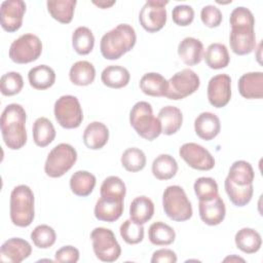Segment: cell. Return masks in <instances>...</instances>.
Segmentation results:
<instances>
[{
  "mask_svg": "<svg viewBox=\"0 0 263 263\" xmlns=\"http://www.w3.org/2000/svg\"><path fill=\"white\" fill-rule=\"evenodd\" d=\"M122 239L128 245H137L144 238V227L141 224L128 219L125 220L119 228Z\"/></svg>",
  "mask_w": 263,
  "mask_h": 263,
  "instance_id": "44",
  "label": "cell"
},
{
  "mask_svg": "<svg viewBox=\"0 0 263 263\" xmlns=\"http://www.w3.org/2000/svg\"><path fill=\"white\" fill-rule=\"evenodd\" d=\"M129 123L136 133L147 141H153L161 134V125L153 115L152 106L145 101L136 103L129 112Z\"/></svg>",
  "mask_w": 263,
  "mask_h": 263,
  "instance_id": "4",
  "label": "cell"
},
{
  "mask_svg": "<svg viewBox=\"0 0 263 263\" xmlns=\"http://www.w3.org/2000/svg\"><path fill=\"white\" fill-rule=\"evenodd\" d=\"M194 192L199 201H209L219 195L218 184L211 177H200L195 180Z\"/></svg>",
  "mask_w": 263,
  "mask_h": 263,
  "instance_id": "41",
  "label": "cell"
},
{
  "mask_svg": "<svg viewBox=\"0 0 263 263\" xmlns=\"http://www.w3.org/2000/svg\"><path fill=\"white\" fill-rule=\"evenodd\" d=\"M92 250L96 257L103 262H114L121 255V248L112 230L97 227L90 233Z\"/></svg>",
  "mask_w": 263,
  "mask_h": 263,
  "instance_id": "7",
  "label": "cell"
},
{
  "mask_svg": "<svg viewBox=\"0 0 263 263\" xmlns=\"http://www.w3.org/2000/svg\"><path fill=\"white\" fill-rule=\"evenodd\" d=\"M30 85L38 90H44L51 87L55 82V73L47 65H38L30 69L28 73Z\"/></svg>",
  "mask_w": 263,
  "mask_h": 263,
  "instance_id": "26",
  "label": "cell"
},
{
  "mask_svg": "<svg viewBox=\"0 0 263 263\" xmlns=\"http://www.w3.org/2000/svg\"><path fill=\"white\" fill-rule=\"evenodd\" d=\"M224 261L226 262V261H242V262H245V259H242V258H240V257H237V256H230V257H227V258H225L224 259Z\"/></svg>",
  "mask_w": 263,
  "mask_h": 263,
  "instance_id": "51",
  "label": "cell"
},
{
  "mask_svg": "<svg viewBox=\"0 0 263 263\" xmlns=\"http://www.w3.org/2000/svg\"><path fill=\"white\" fill-rule=\"evenodd\" d=\"M180 157L192 168L210 171L215 166V158L208 149L196 143H185L179 149Z\"/></svg>",
  "mask_w": 263,
  "mask_h": 263,
  "instance_id": "12",
  "label": "cell"
},
{
  "mask_svg": "<svg viewBox=\"0 0 263 263\" xmlns=\"http://www.w3.org/2000/svg\"><path fill=\"white\" fill-rule=\"evenodd\" d=\"M261 45H262V43H260V44L258 45V50H259V51H261ZM258 62H259V63H261V62H260V57H259V55H258Z\"/></svg>",
  "mask_w": 263,
  "mask_h": 263,
  "instance_id": "52",
  "label": "cell"
},
{
  "mask_svg": "<svg viewBox=\"0 0 263 263\" xmlns=\"http://www.w3.org/2000/svg\"><path fill=\"white\" fill-rule=\"evenodd\" d=\"M76 3V0H48L46 6L52 18L62 24H69L73 18Z\"/></svg>",
  "mask_w": 263,
  "mask_h": 263,
  "instance_id": "31",
  "label": "cell"
},
{
  "mask_svg": "<svg viewBox=\"0 0 263 263\" xmlns=\"http://www.w3.org/2000/svg\"><path fill=\"white\" fill-rule=\"evenodd\" d=\"M229 23L232 28H254L255 18L252 11L243 6L235 7L229 17Z\"/></svg>",
  "mask_w": 263,
  "mask_h": 263,
  "instance_id": "45",
  "label": "cell"
},
{
  "mask_svg": "<svg viewBox=\"0 0 263 263\" xmlns=\"http://www.w3.org/2000/svg\"><path fill=\"white\" fill-rule=\"evenodd\" d=\"M53 112L58 123L67 129L77 128L83 120V112L79 100L72 95L60 97L54 103Z\"/></svg>",
  "mask_w": 263,
  "mask_h": 263,
  "instance_id": "8",
  "label": "cell"
},
{
  "mask_svg": "<svg viewBox=\"0 0 263 263\" xmlns=\"http://www.w3.org/2000/svg\"><path fill=\"white\" fill-rule=\"evenodd\" d=\"M228 178L231 182L239 186H246L253 184L255 179V173L252 165L246 160L234 161L228 172Z\"/></svg>",
  "mask_w": 263,
  "mask_h": 263,
  "instance_id": "36",
  "label": "cell"
},
{
  "mask_svg": "<svg viewBox=\"0 0 263 263\" xmlns=\"http://www.w3.org/2000/svg\"><path fill=\"white\" fill-rule=\"evenodd\" d=\"M162 206L165 215L176 222L187 221L193 214L192 205L186 192L178 185H171L164 189Z\"/></svg>",
  "mask_w": 263,
  "mask_h": 263,
  "instance_id": "5",
  "label": "cell"
},
{
  "mask_svg": "<svg viewBox=\"0 0 263 263\" xmlns=\"http://www.w3.org/2000/svg\"><path fill=\"white\" fill-rule=\"evenodd\" d=\"M224 187L230 201L236 206L247 205L253 197V193H254L253 184L239 186L231 182L228 178H226L224 181Z\"/></svg>",
  "mask_w": 263,
  "mask_h": 263,
  "instance_id": "35",
  "label": "cell"
},
{
  "mask_svg": "<svg viewBox=\"0 0 263 263\" xmlns=\"http://www.w3.org/2000/svg\"><path fill=\"white\" fill-rule=\"evenodd\" d=\"M231 50L237 55H246L256 48L254 28H232L229 35Z\"/></svg>",
  "mask_w": 263,
  "mask_h": 263,
  "instance_id": "15",
  "label": "cell"
},
{
  "mask_svg": "<svg viewBox=\"0 0 263 263\" xmlns=\"http://www.w3.org/2000/svg\"><path fill=\"white\" fill-rule=\"evenodd\" d=\"M93 213L99 221L115 222L123 213V201H115L100 197L96 202Z\"/></svg>",
  "mask_w": 263,
  "mask_h": 263,
  "instance_id": "23",
  "label": "cell"
},
{
  "mask_svg": "<svg viewBox=\"0 0 263 263\" xmlns=\"http://www.w3.org/2000/svg\"><path fill=\"white\" fill-rule=\"evenodd\" d=\"M100 193L101 197L115 201H123L126 193V187L119 177L110 176L103 181Z\"/></svg>",
  "mask_w": 263,
  "mask_h": 263,
  "instance_id": "39",
  "label": "cell"
},
{
  "mask_svg": "<svg viewBox=\"0 0 263 263\" xmlns=\"http://www.w3.org/2000/svg\"><path fill=\"white\" fill-rule=\"evenodd\" d=\"M26 3L23 0H5L0 5V23L4 31L16 32L23 25L26 12Z\"/></svg>",
  "mask_w": 263,
  "mask_h": 263,
  "instance_id": "13",
  "label": "cell"
},
{
  "mask_svg": "<svg viewBox=\"0 0 263 263\" xmlns=\"http://www.w3.org/2000/svg\"><path fill=\"white\" fill-rule=\"evenodd\" d=\"M198 213L201 221L209 226H216L223 222L226 208L223 199L217 195L209 201H199Z\"/></svg>",
  "mask_w": 263,
  "mask_h": 263,
  "instance_id": "17",
  "label": "cell"
},
{
  "mask_svg": "<svg viewBox=\"0 0 263 263\" xmlns=\"http://www.w3.org/2000/svg\"><path fill=\"white\" fill-rule=\"evenodd\" d=\"M96 183L95 175L87 171H77L70 178L71 191L81 197L88 196L93 191Z\"/></svg>",
  "mask_w": 263,
  "mask_h": 263,
  "instance_id": "33",
  "label": "cell"
},
{
  "mask_svg": "<svg viewBox=\"0 0 263 263\" xmlns=\"http://www.w3.org/2000/svg\"><path fill=\"white\" fill-rule=\"evenodd\" d=\"M200 18L203 25L208 28H217L222 23L223 14L217 6L209 4L201 8Z\"/></svg>",
  "mask_w": 263,
  "mask_h": 263,
  "instance_id": "47",
  "label": "cell"
},
{
  "mask_svg": "<svg viewBox=\"0 0 263 263\" xmlns=\"http://www.w3.org/2000/svg\"><path fill=\"white\" fill-rule=\"evenodd\" d=\"M208 100L215 108L225 107L231 99V78L227 74L213 76L206 89Z\"/></svg>",
  "mask_w": 263,
  "mask_h": 263,
  "instance_id": "14",
  "label": "cell"
},
{
  "mask_svg": "<svg viewBox=\"0 0 263 263\" xmlns=\"http://www.w3.org/2000/svg\"><path fill=\"white\" fill-rule=\"evenodd\" d=\"M154 215V203L153 201L145 196L141 195L133 199L129 205V218L134 222L144 225Z\"/></svg>",
  "mask_w": 263,
  "mask_h": 263,
  "instance_id": "25",
  "label": "cell"
},
{
  "mask_svg": "<svg viewBox=\"0 0 263 263\" xmlns=\"http://www.w3.org/2000/svg\"><path fill=\"white\" fill-rule=\"evenodd\" d=\"M195 134L204 141L216 138L221 130L219 117L212 112H202L194 120Z\"/></svg>",
  "mask_w": 263,
  "mask_h": 263,
  "instance_id": "18",
  "label": "cell"
},
{
  "mask_svg": "<svg viewBox=\"0 0 263 263\" xmlns=\"http://www.w3.org/2000/svg\"><path fill=\"white\" fill-rule=\"evenodd\" d=\"M236 248L246 254L257 253L262 246L260 233L250 227L239 229L234 237Z\"/></svg>",
  "mask_w": 263,
  "mask_h": 263,
  "instance_id": "24",
  "label": "cell"
},
{
  "mask_svg": "<svg viewBox=\"0 0 263 263\" xmlns=\"http://www.w3.org/2000/svg\"><path fill=\"white\" fill-rule=\"evenodd\" d=\"M167 90L164 97L178 101L195 92L200 85V79L193 70L186 68L175 73L167 80Z\"/></svg>",
  "mask_w": 263,
  "mask_h": 263,
  "instance_id": "10",
  "label": "cell"
},
{
  "mask_svg": "<svg viewBox=\"0 0 263 263\" xmlns=\"http://www.w3.org/2000/svg\"><path fill=\"white\" fill-rule=\"evenodd\" d=\"M139 85L145 95L159 98L165 96L168 83L161 74L149 72L142 76Z\"/></svg>",
  "mask_w": 263,
  "mask_h": 263,
  "instance_id": "27",
  "label": "cell"
},
{
  "mask_svg": "<svg viewBox=\"0 0 263 263\" xmlns=\"http://www.w3.org/2000/svg\"><path fill=\"white\" fill-rule=\"evenodd\" d=\"M130 74L128 70L119 65L106 67L101 74V80L104 85L110 88H121L128 84Z\"/></svg>",
  "mask_w": 263,
  "mask_h": 263,
  "instance_id": "28",
  "label": "cell"
},
{
  "mask_svg": "<svg viewBox=\"0 0 263 263\" xmlns=\"http://www.w3.org/2000/svg\"><path fill=\"white\" fill-rule=\"evenodd\" d=\"M173 22L181 27L189 26L194 20V10L190 5H176L172 11Z\"/></svg>",
  "mask_w": 263,
  "mask_h": 263,
  "instance_id": "46",
  "label": "cell"
},
{
  "mask_svg": "<svg viewBox=\"0 0 263 263\" xmlns=\"http://www.w3.org/2000/svg\"><path fill=\"white\" fill-rule=\"evenodd\" d=\"M120 160L122 166L130 173H137L142 171L147 162L145 153L137 147H130L124 150Z\"/></svg>",
  "mask_w": 263,
  "mask_h": 263,
  "instance_id": "40",
  "label": "cell"
},
{
  "mask_svg": "<svg viewBox=\"0 0 263 263\" xmlns=\"http://www.w3.org/2000/svg\"><path fill=\"white\" fill-rule=\"evenodd\" d=\"M148 237L154 246H168L175 241L176 232L170 225L157 221L150 225Z\"/></svg>",
  "mask_w": 263,
  "mask_h": 263,
  "instance_id": "37",
  "label": "cell"
},
{
  "mask_svg": "<svg viewBox=\"0 0 263 263\" xmlns=\"http://www.w3.org/2000/svg\"><path fill=\"white\" fill-rule=\"evenodd\" d=\"M72 46L80 55L90 53L95 46V36L91 30L84 26L76 28L72 34Z\"/></svg>",
  "mask_w": 263,
  "mask_h": 263,
  "instance_id": "38",
  "label": "cell"
},
{
  "mask_svg": "<svg viewBox=\"0 0 263 263\" xmlns=\"http://www.w3.org/2000/svg\"><path fill=\"white\" fill-rule=\"evenodd\" d=\"M166 4L167 1L148 0L145 2L139 13L140 25L149 33H155L161 30L166 23Z\"/></svg>",
  "mask_w": 263,
  "mask_h": 263,
  "instance_id": "11",
  "label": "cell"
},
{
  "mask_svg": "<svg viewBox=\"0 0 263 263\" xmlns=\"http://www.w3.org/2000/svg\"><path fill=\"white\" fill-rule=\"evenodd\" d=\"M203 59L209 68L219 70L226 68L230 62V57L226 45L222 43H212L208 46Z\"/></svg>",
  "mask_w": 263,
  "mask_h": 263,
  "instance_id": "32",
  "label": "cell"
},
{
  "mask_svg": "<svg viewBox=\"0 0 263 263\" xmlns=\"http://www.w3.org/2000/svg\"><path fill=\"white\" fill-rule=\"evenodd\" d=\"M31 239L35 247L39 249H48L55 242L57 234L52 227L46 224H41L32 230Z\"/></svg>",
  "mask_w": 263,
  "mask_h": 263,
  "instance_id": "42",
  "label": "cell"
},
{
  "mask_svg": "<svg viewBox=\"0 0 263 263\" xmlns=\"http://www.w3.org/2000/svg\"><path fill=\"white\" fill-rule=\"evenodd\" d=\"M31 253L32 247L27 240L21 237H12L1 246L0 259L3 262L20 263L27 259Z\"/></svg>",
  "mask_w": 263,
  "mask_h": 263,
  "instance_id": "16",
  "label": "cell"
},
{
  "mask_svg": "<svg viewBox=\"0 0 263 263\" xmlns=\"http://www.w3.org/2000/svg\"><path fill=\"white\" fill-rule=\"evenodd\" d=\"M32 133L34 143L41 148L48 146L55 138L54 126L46 117H39L34 121Z\"/></svg>",
  "mask_w": 263,
  "mask_h": 263,
  "instance_id": "30",
  "label": "cell"
},
{
  "mask_svg": "<svg viewBox=\"0 0 263 263\" xmlns=\"http://www.w3.org/2000/svg\"><path fill=\"white\" fill-rule=\"evenodd\" d=\"M136 41L135 29L128 24H119L101 38V53L106 60H118L133 49Z\"/></svg>",
  "mask_w": 263,
  "mask_h": 263,
  "instance_id": "2",
  "label": "cell"
},
{
  "mask_svg": "<svg viewBox=\"0 0 263 263\" xmlns=\"http://www.w3.org/2000/svg\"><path fill=\"white\" fill-rule=\"evenodd\" d=\"M54 260L61 263H76L79 260V251L73 246H64L55 252Z\"/></svg>",
  "mask_w": 263,
  "mask_h": 263,
  "instance_id": "48",
  "label": "cell"
},
{
  "mask_svg": "<svg viewBox=\"0 0 263 263\" xmlns=\"http://www.w3.org/2000/svg\"><path fill=\"white\" fill-rule=\"evenodd\" d=\"M92 3L97 6H99L100 8L102 9H105V8H109L111 7L112 5L115 4V1H92Z\"/></svg>",
  "mask_w": 263,
  "mask_h": 263,
  "instance_id": "50",
  "label": "cell"
},
{
  "mask_svg": "<svg viewBox=\"0 0 263 263\" xmlns=\"http://www.w3.org/2000/svg\"><path fill=\"white\" fill-rule=\"evenodd\" d=\"M42 52V42L34 34L28 33L15 39L9 47V58L16 64H28L36 61Z\"/></svg>",
  "mask_w": 263,
  "mask_h": 263,
  "instance_id": "9",
  "label": "cell"
},
{
  "mask_svg": "<svg viewBox=\"0 0 263 263\" xmlns=\"http://www.w3.org/2000/svg\"><path fill=\"white\" fill-rule=\"evenodd\" d=\"M177 260V255L173 250L159 249L152 254L151 263H176Z\"/></svg>",
  "mask_w": 263,
  "mask_h": 263,
  "instance_id": "49",
  "label": "cell"
},
{
  "mask_svg": "<svg viewBox=\"0 0 263 263\" xmlns=\"http://www.w3.org/2000/svg\"><path fill=\"white\" fill-rule=\"evenodd\" d=\"M177 172L178 163L170 154H160L152 162V174L157 180H170Z\"/></svg>",
  "mask_w": 263,
  "mask_h": 263,
  "instance_id": "34",
  "label": "cell"
},
{
  "mask_svg": "<svg viewBox=\"0 0 263 263\" xmlns=\"http://www.w3.org/2000/svg\"><path fill=\"white\" fill-rule=\"evenodd\" d=\"M82 139L88 149L99 150L107 144L109 140V129L103 122L92 121L85 127Z\"/></svg>",
  "mask_w": 263,
  "mask_h": 263,
  "instance_id": "21",
  "label": "cell"
},
{
  "mask_svg": "<svg viewBox=\"0 0 263 263\" xmlns=\"http://www.w3.org/2000/svg\"><path fill=\"white\" fill-rule=\"evenodd\" d=\"M161 125V134L171 136L176 134L182 126L183 114L178 107L165 106L162 107L157 115Z\"/></svg>",
  "mask_w": 263,
  "mask_h": 263,
  "instance_id": "22",
  "label": "cell"
},
{
  "mask_svg": "<svg viewBox=\"0 0 263 263\" xmlns=\"http://www.w3.org/2000/svg\"><path fill=\"white\" fill-rule=\"evenodd\" d=\"M238 91L246 99H262L263 97V73L260 71L249 72L238 79Z\"/></svg>",
  "mask_w": 263,
  "mask_h": 263,
  "instance_id": "19",
  "label": "cell"
},
{
  "mask_svg": "<svg viewBox=\"0 0 263 263\" xmlns=\"http://www.w3.org/2000/svg\"><path fill=\"white\" fill-rule=\"evenodd\" d=\"M77 160V152L73 146L61 143L54 146L47 155L44 163V172L50 178L64 176Z\"/></svg>",
  "mask_w": 263,
  "mask_h": 263,
  "instance_id": "6",
  "label": "cell"
},
{
  "mask_svg": "<svg viewBox=\"0 0 263 263\" xmlns=\"http://www.w3.org/2000/svg\"><path fill=\"white\" fill-rule=\"evenodd\" d=\"M35 198L32 189L27 185L15 186L10 193L9 215L13 225L28 227L35 216Z\"/></svg>",
  "mask_w": 263,
  "mask_h": 263,
  "instance_id": "3",
  "label": "cell"
},
{
  "mask_svg": "<svg viewBox=\"0 0 263 263\" xmlns=\"http://www.w3.org/2000/svg\"><path fill=\"white\" fill-rule=\"evenodd\" d=\"M69 78L75 85H89L96 78V69L93 65L87 61H78L70 68Z\"/></svg>",
  "mask_w": 263,
  "mask_h": 263,
  "instance_id": "29",
  "label": "cell"
},
{
  "mask_svg": "<svg viewBox=\"0 0 263 263\" xmlns=\"http://www.w3.org/2000/svg\"><path fill=\"white\" fill-rule=\"evenodd\" d=\"M27 114L24 107L12 103L7 105L1 114L0 127L5 145L11 150H18L27 143Z\"/></svg>",
  "mask_w": 263,
  "mask_h": 263,
  "instance_id": "1",
  "label": "cell"
},
{
  "mask_svg": "<svg viewBox=\"0 0 263 263\" xmlns=\"http://www.w3.org/2000/svg\"><path fill=\"white\" fill-rule=\"evenodd\" d=\"M178 54L185 65L195 66L203 58V44L199 39L186 37L178 45Z\"/></svg>",
  "mask_w": 263,
  "mask_h": 263,
  "instance_id": "20",
  "label": "cell"
},
{
  "mask_svg": "<svg viewBox=\"0 0 263 263\" xmlns=\"http://www.w3.org/2000/svg\"><path fill=\"white\" fill-rule=\"evenodd\" d=\"M24 86L23 76L18 72H7L1 76L0 90L3 96L11 97L17 95Z\"/></svg>",
  "mask_w": 263,
  "mask_h": 263,
  "instance_id": "43",
  "label": "cell"
}]
</instances>
